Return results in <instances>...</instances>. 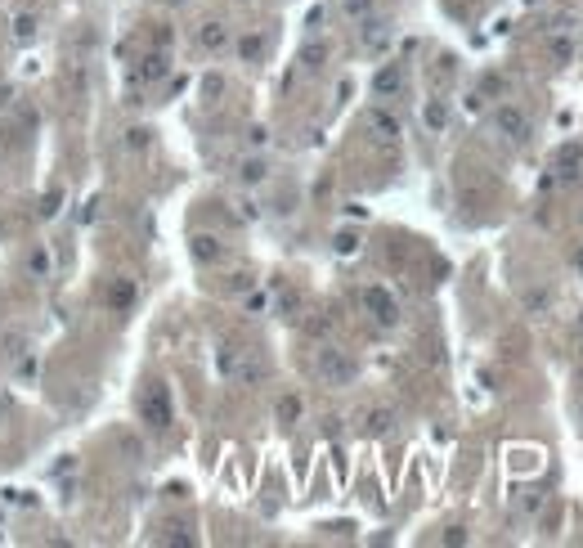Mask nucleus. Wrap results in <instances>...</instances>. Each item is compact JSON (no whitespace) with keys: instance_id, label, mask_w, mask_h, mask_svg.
I'll use <instances>...</instances> for the list:
<instances>
[{"instance_id":"5701e85b","label":"nucleus","mask_w":583,"mask_h":548,"mask_svg":"<svg viewBox=\"0 0 583 548\" xmlns=\"http://www.w3.org/2000/svg\"><path fill=\"white\" fill-rule=\"evenodd\" d=\"M243 54H247V59H256V54H261V36H247V41H243Z\"/></svg>"},{"instance_id":"423d86ee","label":"nucleus","mask_w":583,"mask_h":548,"mask_svg":"<svg viewBox=\"0 0 583 548\" xmlns=\"http://www.w3.org/2000/svg\"><path fill=\"white\" fill-rule=\"evenodd\" d=\"M372 90H377V99H390V94L404 90V68L399 63H386V68L372 77Z\"/></svg>"},{"instance_id":"a211bd4d","label":"nucleus","mask_w":583,"mask_h":548,"mask_svg":"<svg viewBox=\"0 0 583 548\" xmlns=\"http://www.w3.org/2000/svg\"><path fill=\"white\" fill-rule=\"evenodd\" d=\"M323 59H328V45H310V50H305V68H323Z\"/></svg>"},{"instance_id":"c85d7f7f","label":"nucleus","mask_w":583,"mask_h":548,"mask_svg":"<svg viewBox=\"0 0 583 548\" xmlns=\"http://www.w3.org/2000/svg\"><path fill=\"white\" fill-rule=\"evenodd\" d=\"M579 266H583V252H579Z\"/></svg>"},{"instance_id":"393cba45","label":"nucleus","mask_w":583,"mask_h":548,"mask_svg":"<svg viewBox=\"0 0 583 548\" xmlns=\"http://www.w3.org/2000/svg\"><path fill=\"white\" fill-rule=\"evenodd\" d=\"M202 90H207V99H216V94L225 90V81H220V77H207V86H202Z\"/></svg>"},{"instance_id":"9d476101","label":"nucleus","mask_w":583,"mask_h":548,"mask_svg":"<svg viewBox=\"0 0 583 548\" xmlns=\"http://www.w3.org/2000/svg\"><path fill=\"white\" fill-rule=\"evenodd\" d=\"M390 422H395V418H390V409H372L368 413V436H386V431H390Z\"/></svg>"},{"instance_id":"412c9836","label":"nucleus","mask_w":583,"mask_h":548,"mask_svg":"<svg viewBox=\"0 0 583 548\" xmlns=\"http://www.w3.org/2000/svg\"><path fill=\"white\" fill-rule=\"evenodd\" d=\"M126 144H130V148H144V144H148V130H144V126L126 130Z\"/></svg>"},{"instance_id":"6ab92c4d","label":"nucleus","mask_w":583,"mask_h":548,"mask_svg":"<svg viewBox=\"0 0 583 548\" xmlns=\"http://www.w3.org/2000/svg\"><path fill=\"white\" fill-rule=\"evenodd\" d=\"M372 9V0H341V14H350V18H364Z\"/></svg>"},{"instance_id":"f8f14e48","label":"nucleus","mask_w":583,"mask_h":548,"mask_svg":"<svg viewBox=\"0 0 583 548\" xmlns=\"http://www.w3.org/2000/svg\"><path fill=\"white\" fill-rule=\"evenodd\" d=\"M238 180H243V185H261L265 180V162H261V157L243 162V166H238Z\"/></svg>"},{"instance_id":"9b49d317","label":"nucleus","mask_w":583,"mask_h":548,"mask_svg":"<svg viewBox=\"0 0 583 548\" xmlns=\"http://www.w3.org/2000/svg\"><path fill=\"white\" fill-rule=\"evenodd\" d=\"M422 117H426V126H431V130H444V121H449V108H444L440 99H431V103L422 108Z\"/></svg>"},{"instance_id":"cd10ccee","label":"nucleus","mask_w":583,"mask_h":548,"mask_svg":"<svg viewBox=\"0 0 583 548\" xmlns=\"http://www.w3.org/2000/svg\"><path fill=\"white\" fill-rule=\"evenodd\" d=\"M579 386H583V364H579Z\"/></svg>"},{"instance_id":"7ed1b4c3","label":"nucleus","mask_w":583,"mask_h":548,"mask_svg":"<svg viewBox=\"0 0 583 548\" xmlns=\"http://www.w3.org/2000/svg\"><path fill=\"white\" fill-rule=\"evenodd\" d=\"M494 126H498L512 144H525V139H530V117H525L516 103H498V108H494Z\"/></svg>"},{"instance_id":"6e6552de","label":"nucleus","mask_w":583,"mask_h":548,"mask_svg":"<svg viewBox=\"0 0 583 548\" xmlns=\"http://www.w3.org/2000/svg\"><path fill=\"white\" fill-rule=\"evenodd\" d=\"M193 257H198V261H220V239H211V234H198V239H193Z\"/></svg>"},{"instance_id":"dca6fc26","label":"nucleus","mask_w":583,"mask_h":548,"mask_svg":"<svg viewBox=\"0 0 583 548\" xmlns=\"http://www.w3.org/2000/svg\"><path fill=\"white\" fill-rule=\"evenodd\" d=\"M296 413H301V400H296V395H288V400L279 404V418H283V427H292V422H296Z\"/></svg>"},{"instance_id":"bb28decb","label":"nucleus","mask_w":583,"mask_h":548,"mask_svg":"<svg viewBox=\"0 0 583 548\" xmlns=\"http://www.w3.org/2000/svg\"><path fill=\"white\" fill-rule=\"evenodd\" d=\"M9 418V404H5V395H0V422H5Z\"/></svg>"},{"instance_id":"2eb2a0df","label":"nucleus","mask_w":583,"mask_h":548,"mask_svg":"<svg viewBox=\"0 0 583 548\" xmlns=\"http://www.w3.org/2000/svg\"><path fill=\"white\" fill-rule=\"evenodd\" d=\"M130 301H135V283H117L112 288V310H126Z\"/></svg>"},{"instance_id":"20e7f679","label":"nucleus","mask_w":583,"mask_h":548,"mask_svg":"<svg viewBox=\"0 0 583 548\" xmlns=\"http://www.w3.org/2000/svg\"><path fill=\"white\" fill-rule=\"evenodd\" d=\"M364 310L377 319V324H395L399 319V306H395V297H390L386 288H368L364 292Z\"/></svg>"},{"instance_id":"0eeeda50","label":"nucleus","mask_w":583,"mask_h":548,"mask_svg":"<svg viewBox=\"0 0 583 548\" xmlns=\"http://www.w3.org/2000/svg\"><path fill=\"white\" fill-rule=\"evenodd\" d=\"M198 45H202V50H225V45H229V27L220 23V18H207V23L198 27Z\"/></svg>"},{"instance_id":"39448f33","label":"nucleus","mask_w":583,"mask_h":548,"mask_svg":"<svg viewBox=\"0 0 583 548\" xmlns=\"http://www.w3.org/2000/svg\"><path fill=\"white\" fill-rule=\"evenodd\" d=\"M386 41H390V23L364 14V23H359V45H364V50H381Z\"/></svg>"},{"instance_id":"f257e3e1","label":"nucleus","mask_w":583,"mask_h":548,"mask_svg":"<svg viewBox=\"0 0 583 548\" xmlns=\"http://www.w3.org/2000/svg\"><path fill=\"white\" fill-rule=\"evenodd\" d=\"M314 373H319V382H328V386H350L359 377V364H355V355H346L341 346H319Z\"/></svg>"},{"instance_id":"f03ea898","label":"nucleus","mask_w":583,"mask_h":548,"mask_svg":"<svg viewBox=\"0 0 583 548\" xmlns=\"http://www.w3.org/2000/svg\"><path fill=\"white\" fill-rule=\"evenodd\" d=\"M139 418H144L153 431L171 427V395H166V386H148V391L139 395Z\"/></svg>"},{"instance_id":"b1692460","label":"nucleus","mask_w":583,"mask_h":548,"mask_svg":"<svg viewBox=\"0 0 583 548\" xmlns=\"http://www.w3.org/2000/svg\"><path fill=\"white\" fill-rule=\"evenodd\" d=\"M59 203H63V194H50V198H45V207H41V216H54V212H59Z\"/></svg>"},{"instance_id":"1a4fd4ad","label":"nucleus","mask_w":583,"mask_h":548,"mask_svg":"<svg viewBox=\"0 0 583 548\" xmlns=\"http://www.w3.org/2000/svg\"><path fill=\"white\" fill-rule=\"evenodd\" d=\"M372 130H377V139H395L399 135V121L390 117V112H372Z\"/></svg>"},{"instance_id":"f3484780","label":"nucleus","mask_w":583,"mask_h":548,"mask_svg":"<svg viewBox=\"0 0 583 548\" xmlns=\"http://www.w3.org/2000/svg\"><path fill=\"white\" fill-rule=\"evenodd\" d=\"M561 166H566V175H575L570 166H583V148L575 144V148H561Z\"/></svg>"},{"instance_id":"aec40b11","label":"nucleus","mask_w":583,"mask_h":548,"mask_svg":"<svg viewBox=\"0 0 583 548\" xmlns=\"http://www.w3.org/2000/svg\"><path fill=\"white\" fill-rule=\"evenodd\" d=\"M552 54H557L561 63H570V59H575V45H570V41H552Z\"/></svg>"},{"instance_id":"4468645a","label":"nucleus","mask_w":583,"mask_h":548,"mask_svg":"<svg viewBox=\"0 0 583 548\" xmlns=\"http://www.w3.org/2000/svg\"><path fill=\"white\" fill-rule=\"evenodd\" d=\"M144 81H157V77H166V54H148L144 59V72H139Z\"/></svg>"},{"instance_id":"ddd939ff","label":"nucleus","mask_w":583,"mask_h":548,"mask_svg":"<svg viewBox=\"0 0 583 548\" xmlns=\"http://www.w3.org/2000/svg\"><path fill=\"white\" fill-rule=\"evenodd\" d=\"M36 36V14H14V41H32Z\"/></svg>"},{"instance_id":"4be33fe9","label":"nucleus","mask_w":583,"mask_h":548,"mask_svg":"<svg viewBox=\"0 0 583 548\" xmlns=\"http://www.w3.org/2000/svg\"><path fill=\"white\" fill-rule=\"evenodd\" d=\"M525 306H530V310H548V292H525Z\"/></svg>"},{"instance_id":"a878e982","label":"nucleus","mask_w":583,"mask_h":548,"mask_svg":"<svg viewBox=\"0 0 583 548\" xmlns=\"http://www.w3.org/2000/svg\"><path fill=\"white\" fill-rule=\"evenodd\" d=\"M355 243H359L355 234H341V239H337V252H350V248H355Z\"/></svg>"}]
</instances>
